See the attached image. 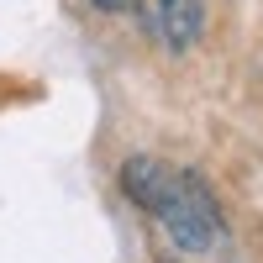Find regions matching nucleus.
<instances>
[{"instance_id":"nucleus-1","label":"nucleus","mask_w":263,"mask_h":263,"mask_svg":"<svg viewBox=\"0 0 263 263\" xmlns=\"http://www.w3.org/2000/svg\"><path fill=\"white\" fill-rule=\"evenodd\" d=\"M153 216H158L163 237L184 253H205L221 242V205H216V195L200 174H174Z\"/></svg>"},{"instance_id":"nucleus-3","label":"nucleus","mask_w":263,"mask_h":263,"mask_svg":"<svg viewBox=\"0 0 263 263\" xmlns=\"http://www.w3.org/2000/svg\"><path fill=\"white\" fill-rule=\"evenodd\" d=\"M168 179H174V168L163 158H126L121 163V195H126L132 205H142L147 216H153V205L163 200Z\"/></svg>"},{"instance_id":"nucleus-2","label":"nucleus","mask_w":263,"mask_h":263,"mask_svg":"<svg viewBox=\"0 0 263 263\" xmlns=\"http://www.w3.org/2000/svg\"><path fill=\"white\" fill-rule=\"evenodd\" d=\"M137 27L168 53H184L205 32V0H137Z\"/></svg>"},{"instance_id":"nucleus-4","label":"nucleus","mask_w":263,"mask_h":263,"mask_svg":"<svg viewBox=\"0 0 263 263\" xmlns=\"http://www.w3.org/2000/svg\"><path fill=\"white\" fill-rule=\"evenodd\" d=\"M100 11H111V16H121V11H137V0H95Z\"/></svg>"}]
</instances>
